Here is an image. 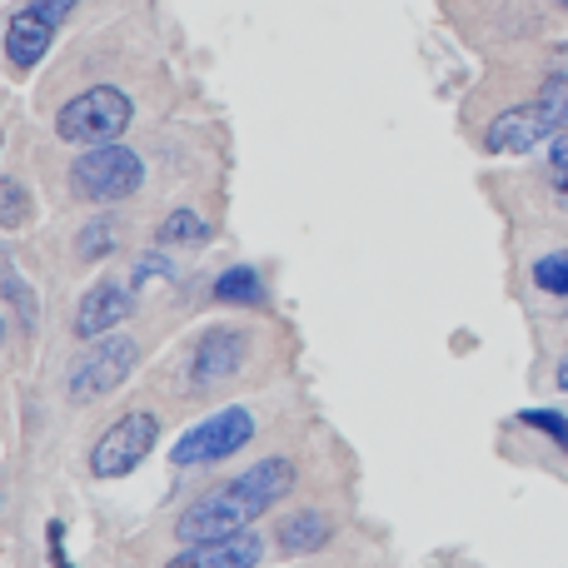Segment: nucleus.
<instances>
[{
    "label": "nucleus",
    "instance_id": "nucleus-1",
    "mask_svg": "<svg viewBox=\"0 0 568 568\" xmlns=\"http://www.w3.org/2000/svg\"><path fill=\"white\" fill-rule=\"evenodd\" d=\"M294 479H300V474H294V459L270 454V459L250 464V469L235 474V479L205 489L190 509H180V519H175L180 549H190V544H220V539L245 534L265 509H275L280 499H290Z\"/></svg>",
    "mask_w": 568,
    "mask_h": 568
},
{
    "label": "nucleus",
    "instance_id": "nucleus-2",
    "mask_svg": "<svg viewBox=\"0 0 568 568\" xmlns=\"http://www.w3.org/2000/svg\"><path fill=\"white\" fill-rule=\"evenodd\" d=\"M130 115H135V105H130L125 90L95 85V90H85V95H75V100H65V105H60L55 135L65 140V145H85V150L120 145Z\"/></svg>",
    "mask_w": 568,
    "mask_h": 568
},
{
    "label": "nucleus",
    "instance_id": "nucleus-3",
    "mask_svg": "<svg viewBox=\"0 0 568 568\" xmlns=\"http://www.w3.org/2000/svg\"><path fill=\"white\" fill-rule=\"evenodd\" d=\"M135 364H140V344L130 339V334H105V339H95L65 374L70 404H95V399H105V394H115L120 384L135 374Z\"/></svg>",
    "mask_w": 568,
    "mask_h": 568
},
{
    "label": "nucleus",
    "instance_id": "nucleus-4",
    "mask_svg": "<svg viewBox=\"0 0 568 568\" xmlns=\"http://www.w3.org/2000/svg\"><path fill=\"white\" fill-rule=\"evenodd\" d=\"M255 439V414L250 409H220L210 419H200L195 429H185L170 449V464L175 469H210V464L235 459L245 444Z\"/></svg>",
    "mask_w": 568,
    "mask_h": 568
},
{
    "label": "nucleus",
    "instance_id": "nucleus-5",
    "mask_svg": "<svg viewBox=\"0 0 568 568\" xmlns=\"http://www.w3.org/2000/svg\"><path fill=\"white\" fill-rule=\"evenodd\" d=\"M145 185V160L130 145H100L85 150V155L70 165V190L80 200H95V205H110V200H130Z\"/></svg>",
    "mask_w": 568,
    "mask_h": 568
},
{
    "label": "nucleus",
    "instance_id": "nucleus-6",
    "mask_svg": "<svg viewBox=\"0 0 568 568\" xmlns=\"http://www.w3.org/2000/svg\"><path fill=\"white\" fill-rule=\"evenodd\" d=\"M160 444V419L150 409H130L90 444V474L95 479H125L155 454Z\"/></svg>",
    "mask_w": 568,
    "mask_h": 568
},
{
    "label": "nucleus",
    "instance_id": "nucleus-7",
    "mask_svg": "<svg viewBox=\"0 0 568 568\" xmlns=\"http://www.w3.org/2000/svg\"><path fill=\"white\" fill-rule=\"evenodd\" d=\"M75 6L80 0H20L16 16L6 20V60L16 75H26V70L45 55L55 30H60V20H65Z\"/></svg>",
    "mask_w": 568,
    "mask_h": 568
},
{
    "label": "nucleus",
    "instance_id": "nucleus-8",
    "mask_svg": "<svg viewBox=\"0 0 568 568\" xmlns=\"http://www.w3.org/2000/svg\"><path fill=\"white\" fill-rule=\"evenodd\" d=\"M130 314H135V284L100 280V284H90V290L80 294L75 334L80 339H105V334H115Z\"/></svg>",
    "mask_w": 568,
    "mask_h": 568
},
{
    "label": "nucleus",
    "instance_id": "nucleus-9",
    "mask_svg": "<svg viewBox=\"0 0 568 568\" xmlns=\"http://www.w3.org/2000/svg\"><path fill=\"white\" fill-rule=\"evenodd\" d=\"M245 349H250L245 329H230V324L205 329L195 344V354H190V379H195V389H215V384H225L230 374H240Z\"/></svg>",
    "mask_w": 568,
    "mask_h": 568
},
{
    "label": "nucleus",
    "instance_id": "nucleus-10",
    "mask_svg": "<svg viewBox=\"0 0 568 568\" xmlns=\"http://www.w3.org/2000/svg\"><path fill=\"white\" fill-rule=\"evenodd\" d=\"M260 559H265V539L245 529L220 544H190L165 568H260Z\"/></svg>",
    "mask_w": 568,
    "mask_h": 568
},
{
    "label": "nucleus",
    "instance_id": "nucleus-11",
    "mask_svg": "<svg viewBox=\"0 0 568 568\" xmlns=\"http://www.w3.org/2000/svg\"><path fill=\"white\" fill-rule=\"evenodd\" d=\"M549 135L554 130H549V120L539 115V105H524V110H504V115L489 125L484 145H489L494 155H529V150L544 145Z\"/></svg>",
    "mask_w": 568,
    "mask_h": 568
},
{
    "label": "nucleus",
    "instance_id": "nucleus-12",
    "mask_svg": "<svg viewBox=\"0 0 568 568\" xmlns=\"http://www.w3.org/2000/svg\"><path fill=\"white\" fill-rule=\"evenodd\" d=\"M329 539H334V519L324 509H314V504L310 509H290L275 529V544L284 559H310V554H320Z\"/></svg>",
    "mask_w": 568,
    "mask_h": 568
},
{
    "label": "nucleus",
    "instance_id": "nucleus-13",
    "mask_svg": "<svg viewBox=\"0 0 568 568\" xmlns=\"http://www.w3.org/2000/svg\"><path fill=\"white\" fill-rule=\"evenodd\" d=\"M215 300L220 304H245V310H255V304H265V280H260V270L235 265V270H225V275L215 280Z\"/></svg>",
    "mask_w": 568,
    "mask_h": 568
},
{
    "label": "nucleus",
    "instance_id": "nucleus-14",
    "mask_svg": "<svg viewBox=\"0 0 568 568\" xmlns=\"http://www.w3.org/2000/svg\"><path fill=\"white\" fill-rule=\"evenodd\" d=\"M155 240H160V245H205V240H210V220L200 215V210H175V215L160 220Z\"/></svg>",
    "mask_w": 568,
    "mask_h": 568
},
{
    "label": "nucleus",
    "instance_id": "nucleus-15",
    "mask_svg": "<svg viewBox=\"0 0 568 568\" xmlns=\"http://www.w3.org/2000/svg\"><path fill=\"white\" fill-rule=\"evenodd\" d=\"M120 245H125V230H120L115 220H90L75 240V255L80 260H105V255H115Z\"/></svg>",
    "mask_w": 568,
    "mask_h": 568
},
{
    "label": "nucleus",
    "instance_id": "nucleus-16",
    "mask_svg": "<svg viewBox=\"0 0 568 568\" xmlns=\"http://www.w3.org/2000/svg\"><path fill=\"white\" fill-rule=\"evenodd\" d=\"M539 115L549 120V130L554 135H568V75H559V80H549V85L539 90Z\"/></svg>",
    "mask_w": 568,
    "mask_h": 568
},
{
    "label": "nucleus",
    "instance_id": "nucleus-17",
    "mask_svg": "<svg viewBox=\"0 0 568 568\" xmlns=\"http://www.w3.org/2000/svg\"><path fill=\"white\" fill-rule=\"evenodd\" d=\"M534 284H539L544 294H559V300H568V250H554V255L534 260Z\"/></svg>",
    "mask_w": 568,
    "mask_h": 568
},
{
    "label": "nucleus",
    "instance_id": "nucleus-18",
    "mask_svg": "<svg viewBox=\"0 0 568 568\" xmlns=\"http://www.w3.org/2000/svg\"><path fill=\"white\" fill-rule=\"evenodd\" d=\"M26 220H30L26 190H20V180H6V185H0V225H6V230H20Z\"/></svg>",
    "mask_w": 568,
    "mask_h": 568
},
{
    "label": "nucleus",
    "instance_id": "nucleus-19",
    "mask_svg": "<svg viewBox=\"0 0 568 568\" xmlns=\"http://www.w3.org/2000/svg\"><path fill=\"white\" fill-rule=\"evenodd\" d=\"M519 424H529V429H539L544 439H554L559 449H568V419H564L559 409H524Z\"/></svg>",
    "mask_w": 568,
    "mask_h": 568
},
{
    "label": "nucleus",
    "instance_id": "nucleus-20",
    "mask_svg": "<svg viewBox=\"0 0 568 568\" xmlns=\"http://www.w3.org/2000/svg\"><path fill=\"white\" fill-rule=\"evenodd\" d=\"M6 294H10V304H16L20 324H36V300H30V290H26V284H20L16 270H10V275H6Z\"/></svg>",
    "mask_w": 568,
    "mask_h": 568
},
{
    "label": "nucleus",
    "instance_id": "nucleus-21",
    "mask_svg": "<svg viewBox=\"0 0 568 568\" xmlns=\"http://www.w3.org/2000/svg\"><path fill=\"white\" fill-rule=\"evenodd\" d=\"M150 280H170V260L165 255H145V260H140L135 280H130V284H150Z\"/></svg>",
    "mask_w": 568,
    "mask_h": 568
},
{
    "label": "nucleus",
    "instance_id": "nucleus-22",
    "mask_svg": "<svg viewBox=\"0 0 568 568\" xmlns=\"http://www.w3.org/2000/svg\"><path fill=\"white\" fill-rule=\"evenodd\" d=\"M554 185H559L564 195H568V160H564V165H554Z\"/></svg>",
    "mask_w": 568,
    "mask_h": 568
},
{
    "label": "nucleus",
    "instance_id": "nucleus-23",
    "mask_svg": "<svg viewBox=\"0 0 568 568\" xmlns=\"http://www.w3.org/2000/svg\"><path fill=\"white\" fill-rule=\"evenodd\" d=\"M554 70H559V75H568V45H559V55H554Z\"/></svg>",
    "mask_w": 568,
    "mask_h": 568
},
{
    "label": "nucleus",
    "instance_id": "nucleus-24",
    "mask_svg": "<svg viewBox=\"0 0 568 568\" xmlns=\"http://www.w3.org/2000/svg\"><path fill=\"white\" fill-rule=\"evenodd\" d=\"M554 379H559V389H568V359H559V369H554Z\"/></svg>",
    "mask_w": 568,
    "mask_h": 568
},
{
    "label": "nucleus",
    "instance_id": "nucleus-25",
    "mask_svg": "<svg viewBox=\"0 0 568 568\" xmlns=\"http://www.w3.org/2000/svg\"><path fill=\"white\" fill-rule=\"evenodd\" d=\"M559 6H564V10H568V0H559Z\"/></svg>",
    "mask_w": 568,
    "mask_h": 568
}]
</instances>
